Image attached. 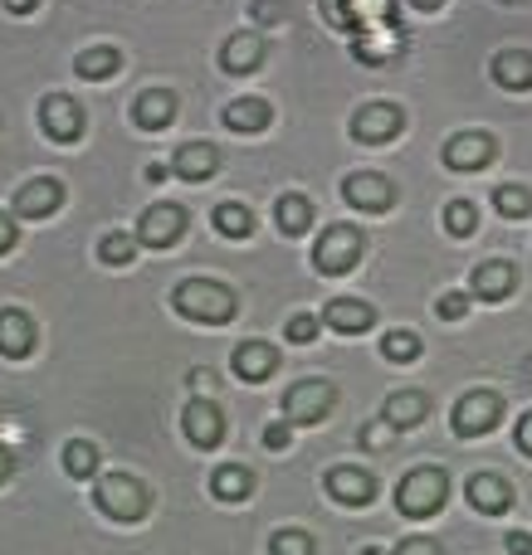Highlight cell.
I'll return each mask as SVG.
<instances>
[{
	"label": "cell",
	"instance_id": "obj_50",
	"mask_svg": "<svg viewBox=\"0 0 532 555\" xmlns=\"http://www.w3.org/2000/svg\"><path fill=\"white\" fill-rule=\"evenodd\" d=\"M410 5H416V10H440L445 0H410Z\"/></svg>",
	"mask_w": 532,
	"mask_h": 555
},
{
	"label": "cell",
	"instance_id": "obj_14",
	"mask_svg": "<svg viewBox=\"0 0 532 555\" xmlns=\"http://www.w3.org/2000/svg\"><path fill=\"white\" fill-rule=\"evenodd\" d=\"M59 205H64V181H54V176H39V181H29L15 191L20 220H45V215H54Z\"/></svg>",
	"mask_w": 532,
	"mask_h": 555
},
{
	"label": "cell",
	"instance_id": "obj_11",
	"mask_svg": "<svg viewBox=\"0 0 532 555\" xmlns=\"http://www.w3.org/2000/svg\"><path fill=\"white\" fill-rule=\"evenodd\" d=\"M342 195H347V205H357V210H367V215H387L391 205H396V185L377 171L347 176V181H342Z\"/></svg>",
	"mask_w": 532,
	"mask_h": 555
},
{
	"label": "cell",
	"instance_id": "obj_33",
	"mask_svg": "<svg viewBox=\"0 0 532 555\" xmlns=\"http://www.w3.org/2000/svg\"><path fill=\"white\" fill-rule=\"evenodd\" d=\"M494 210L504 215V220H523V215H532V191H528V185H498V191H494Z\"/></svg>",
	"mask_w": 532,
	"mask_h": 555
},
{
	"label": "cell",
	"instance_id": "obj_19",
	"mask_svg": "<svg viewBox=\"0 0 532 555\" xmlns=\"http://www.w3.org/2000/svg\"><path fill=\"white\" fill-rule=\"evenodd\" d=\"M172 171L181 176V181H211V176L220 171V152H215L211 142H186L181 152L172 156Z\"/></svg>",
	"mask_w": 532,
	"mask_h": 555
},
{
	"label": "cell",
	"instance_id": "obj_39",
	"mask_svg": "<svg viewBox=\"0 0 532 555\" xmlns=\"http://www.w3.org/2000/svg\"><path fill=\"white\" fill-rule=\"evenodd\" d=\"M435 312H440V317H449V322H459V317L469 312V293H445V297L435 302Z\"/></svg>",
	"mask_w": 532,
	"mask_h": 555
},
{
	"label": "cell",
	"instance_id": "obj_37",
	"mask_svg": "<svg viewBox=\"0 0 532 555\" xmlns=\"http://www.w3.org/2000/svg\"><path fill=\"white\" fill-rule=\"evenodd\" d=\"M381 351H387V361H416V356H420V336L416 332H387Z\"/></svg>",
	"mask_w": 532,
	"mask_h": 555
},
{
	"label": "cell",
	"instance_id": "obj_29",
	"mask_svg": "<svg viewBox=\"0 0 532 555\" xmlns=\"http://www.w3.org/2000/svg\"><path fill=\"white\" fill-rule=\"evenodd\" d=\"M274 220H279V230L289 234V240H299V234H308V224H313V205L303 201V195H283V201L274 205Z\"/></svg>",
	"mask_w": 532,
	"mask_h": 555
},
{
	"label": "cell",
	"instance_id": "obj_44",
	"mask_svg": "<svg viewBox=\"0 0 532 555\" xmlns=\"http://www.w3.org/2000/svg\"><path fill=\"white\" fill-rule=\"evenodd\" d=\"M15 240H20L15 220H10V215H0V254H10V249H15Z\"/></svg>",
	"mask_w": 532,
	"mask_h": 555
},
{
	"label": "cell",
	"instance_id": "obj_36",
	"mask_svg": "<svg viewBox=\"0 0 532 555\" xmlns=\"http://www.w3.org/2000/svg\"><path fill=\"white\" fill-rule=\"evenodd\" d=\"M274 555H318V546H313L308 531L283 527V531H274Z\"/></svg>",
	"mask_w": 532,
	"mask_h": 555
},
{
	"label": "cell",
	"instance_id": "obj_1",
	"mask_svg": "<svg viewBox=\"0 0 532 555\" xmlns=\"http://www.w3.org/2000/svg\"><path fill=\"white\" fill-rule=\"evenodd\" d=\"M176 312L191 317V322L220 326L235 317V293L220 283H211V278H186V283L176 287Z\"/></svg>",
	"mask_w": 532,
	"mask_h": 555
},
{
	"label": "cell",
	"instance_id": "obj_13",
	"mask_svg": "<svg viewBox=\"0 0 532 555\" xmlns=\"http://www.w3.org/2000/svg\"><path fill=\"white\" fill-rule=\"evenodd\" d=\"M494 156H498V146H494V137L489 132H459V137H449L445 142V166L449 171H484Z\"/></svg>",
	"mask_w": 532,
	"mask_h": 555
},
{
	"label": "cell",
	"instance_id": "obj_15",
	"mask_svg": "<svg viewBox=\"0 0 532 555\" xmlns=\"http://www.w3.org/2000/svg\"><path fill=\"white\" fill-rule=\"evenodd\" d=\"M514 287H518V269L514 263H504V259L474 263V273H469V293L484 297V302H504Z\"/></svg>",
	"mask_w": 532,
	"mask_h": 555
},
{
	"label": "cell",
	"instance_id": "obj_52",
	"mask_svg": "<svg viewBox=\"0 0 532 555\" xmlns=\"http://www.w3.org/2000/svg\"><path fill=\"white\" fill-rule=\"evenodd\" d=\"M508 5H523V0H508Z\"/></svg>",
	"mask_w": 532,
	"mask_h": 555
},
{
	"label": "cell",
	"instance_id": "obj_24",
	"mask_svg": "<svg viewBox=\"0 0 532 555\" xmlns=\"http://www.w3.org/2000/svg\"><path fill=\"white\" fill-rule=\"evenodd\" d=\"M172 117H176V98L166 88H152V93H142L132 103V122L142 132H162V127H172Z\"/></svg>",
	"mask_w": 532,
	"mask_h": 555
},
{
	"label": "cell",
	"instance_id": "obj_10",
	"mask_svg": "<svg viewBox=\"0 0 532 555\" xmlns=\"http://www.w3.org/2000/svg\"><path fill=\"white\" fill-rule=\"evenodd\" d=\"M181 234H186L181 205H152V210L137 220V244H147V249H172Z\"/></svg>",
	"mask_w": 532,
	"mask_h": 555
},
{
	"label": "cell",
	"instance_id": "obj_38",
	"mask_svg": "<svg viewBox=\"0 0 532 555\" xmlns=\"http://www.w3.org/2000/svg\"><path fill=\"white\" fill-rule=\"evenodd\" d=\"M313 336H318V317H308V312H299V317H289V341H299V346H308Z\"/></svg>",
	"mask_w": 532,
	"mask_h": 555
},
{
	"label": "cell",
	"instance_id": "obj_51",
	"mask_svg": "<svg viewBox=\"0 0 532 555\" xmlns=\"http://www.w3.org/2000/svg\"><path fill=\"white\" fill-rule=\"evenodd\" d=\"M362 555H387V551H381V546H367V551H362Z\"/></svg>",
	"mask_w": 532,
	"mask_h": 555
},
{
	"label": "cell",
	"instance_id": "obj_34",
	"mask_svg": "<svg viewBox=\"0 0 532 555\" xmlns=\"http://www.w3.org/2000/svg\"><path fill=\"white\" fill-rule=\"evenodd\" d=\"M98 259L107 263V269H123V263H132L137 259V240L132 234H103V244H98Z\"/></svg>",
	"mask_w": 532,
	"mask_h": 555
},
{
	"label": "cell",
	"instance_id": "obj_18",
	"mask_svg": "<svg viewBox=\"0 0 532 555\" xmlns=\"http://www.w3.org/2000/svg\"><path fill=\"white\" fill-rule=\"evenodd\" d=\"M230 365H235V375L240 380H269L274 375V365H279V351H274L269 341H240L235 346V356H230Z\"/></svg>",
	"mask_w": 532,
	"mask_h": 555
},
{
	"label": "cell",
	"instance_id": "obj_35",
	"mask_svg": "<svg viewBox=\"0 0 532 555\" xmlns=\"http://www.w3.org/2000/svg\"><path fill=\"white\" fill-rule=\"evenodd\" d=\"M474 224H479V210L469 201L445 205V230L455 234V240H469V234H474Z\"/></svg>",
	"mask_w": 532,
	"mask_h": 555
},
{
	"label": "cell",
	"instance_id": "obj_12",
	"mask_svg": "<svg viewBox=\"0 0 532 555\" xmlns=\"http://www.w3.org/2000/svg\"><path fill=\"white\" fill-rule=\"evenodd\" d=\"M181 424H186V439H191L195 449H215V443L225 439V414H220V404H211L205 395H195V400L186 404Z\"/></svg>",
	"mask_w": 532,
	"mask_h": 555
},
{
	"label": "cell",
	"instance_id": "obj_6",
	"mask_svg": "<svg viewBox=\"0 0 532 555\" xmlns=\"http://www.w3.org/2000/svg\"><path fill=\"white\" fill-rule=\"evenodd\" d=\"M332 404H338V390H332L328 380H299V385H289V395H283V420L318 424Z\"/></svg>",
	"mask_w": 532,
	"mask_h": 555
},
{
	"label": "cell",
	"instance_id": "obj_45",
	"mask_svg": "<svg viewBox=\"0 0 532 555\" xmlns=\"http://www.w3.org/2000/svg\"><path fill=\"white\" fill-rule=\"evenodd\" d=\"M508 551H514V555H532V537H528V531H508Z\"/></svg>",
	"mask_w": 532,
	"mask_h": 555
},
{
	"label": "cell",
	"instance_id": "obj_32",
	"mask_svg": "<svg viewBox=\"0 0 532 555\" xmlns=\"http://www.w3.org/2000/svg\"><path fill=\"white\" fill-rule=\"evenodd\" d=\"M64 473H68V478H78V482L93 478V473H98V449H93V443H88V439L68 443V449H64Z\"/></svg>",
	"mask_w": 532,
	"mask_h": 555
},
{
	"label": "cell",
	"instance_id": "obj_7",
	"mask_svg": "<svg viewBox=\"0 0 532 555\" xmlns=\"http://www.w3.org/2000/svg\"><path fill=\"white\" fill-rule=\"evenodd\" d=\"M39 127H45L49 142H78L84 127H88V117L68 93H49L45 103H39Z\"/></svg>",
	"mask_w": 532,
	"mask_h": 555
},
{
	"label": "cell",
	"instance_id": "obj_5",
	"mask_svg": "<svg viewBox=\"0 0 532 555\" xmlns=\"http://www.w3.org/2000/svg\"><path fill=\"white\" fill-rule=\"evenodd\" d=\"M322 15L332 29L342 35H362V29H377L396 15V0H318Z\"/></svg>",
	"mask_w": 532,
	"mask_h": 555
},
{
	"label": "cell",
	"instance_id": "obj_42",
	"mask_svg": "<svg viewBox=\"0 0 532 555\" xmlns=\"http://www.w3.org/2000/svg\"><path fill=\"white\" fill-rule=\"evenodd\" d=\"M283 15H289L283 0H259V5H254V20H259V25H274V20H283Z\"/></svg>",
	"mask_w": 532,
	"mask_h": 555
},
{
	"label": "cell",
	"instance_id": "obj_17",
	"mask_svg": "<svg viewBox=\"0 0 532 555\" xmlns=\"http://www.w3.org/2000/svg\"><path fill=\"white\" fill-rule=\"evenodd\" d=\"M29 351H35V322H29L20 307H5V312H0V356L25 361Z\"/></svg>",
	"mask_w": 532,
	"mask_h": 555
},
{
	"label": "cell",
	"instance_id": "obj_16",
	"mask_svg": "<svg viewBox=\"0 0 532 555\" xmlns=\"http://www.w3.org/2000/svg\"><path fill=\"white\" fill-rule=\"evenodd\" d=\"M328 492L342 502V507H367L377 498V478L362 468H332L328 473Z\"/></svg>",
	"mask_w": 532,
	"mask_h": 555
},
{
	"label": "cell",
	"instance_id": "obj_27",
	"mask_svg": "<svg viewBox=\"0 0 532 555\" xmlns=\"http://www.w3.org/2000/svg\"><path fill=\"white\" fill-rule=\"evenodd\" d=\"M117 68H123V54H117V49H107V44L84 49V54L74 59V74L84 78V83H103V78H113Z\"/></svg>",
	"mask_w": 532,
	"mask_h": 555
},
{
	"label": "cell",
	"instance_id": "obj_48",
	"mask_svg": "<svg viewBox=\"0 0 532 555\" xmlns=\"http://www.w3.org/2000/svg\"><path fill=\"white\" fill-rule=\"evenodd\" d=\"M0 5H5L10 15H29V10H39V0H0Z\"/></svg>",
	"mask_w": 532,
	"mask_h": 555
},
{
	"label": "cell",
	"instance_id": "obj_9",
	"mask_svg": "<svg viewBox=\"0 0 532 555\" xmlns=\"http://www.w3.org/2000/svg\"><path fill=\"white\" fill-rule=\"evenodd\" d=\"M401 127H406V113L396 103H367L352 113V142H367V146L391 142Z\"/></svg>",
	"mask_w": 532,
	"mask_h": 555
},
{
	"label": "cell",
	"instance_id": "obj_41",
	"mask_svg": "<svg viewBox=\"0 0 532 555\" xmlns=\"http://www.w3.org/2000/svg\"><path fill=\"white\" fill-rule=\"evenodd\" d=\"M391 555H440V546H435L430 537H410V541H401V546L391 551Z\"/></svg>",
	"mask_w": 532,
	"mask_h": 555
},
{
	"label": "cell",
	"instance_id": "obj_47",
	"mask_svg": "<svg viewBox=\"0 0 532 555\" xmlns=\"http://www.w3.org/2000/svg\"><path fill=\"white\" fill-rule=\"evenodd\" d=\"M518 449L532 453V414H523V424H518Z\"/></svg>",
	"mask_w": 532,
	"mask_h": 555
},
{
	"label": "cell",
	"instance_id": "obj_31",
	"mask_svg": "<svg viewBox=\"0 0 532 555\" xmlns=\"http://www.w3.org/2000/svg\"><path fill=\"white\" fill-rule=\"evenodd\" d=\"M250 488H254V478H250V468H220L211 478V492L220 502H240V498H250Z\"/></svg>",
	"mask_w": 532,
	"mask_h": 555
},
{
	"label": "cell",
	"instance_id": "obj_53",
	"mask_svg": "<svg viewBox=\"0 0 532 555\" xmlns=\"http://www.w3.org/2000/svg\"><path fill=\"white\" fill-rule=\"evenodd\" d=\"M528 371H532V365H528Z\"/></svg>",
	"mask_w": 532,
	"mask_h": 555
},
{
	"label": "cell",
	"instance_id": "obj_30",
	"mask_svg": "<svg viewBox=\"0 0 532 555\" xmlns=\"http://www.w3.org/2000/svg\"><path fill=\"white\" fill-rule=\"evenodd\" d=\"M215 230H220L225 240H250V234H254V215L244 210L240 201H225L220 210H215Z\"/></svg>",
	"mask_w": 532,
	"mask_h": 555
},
{
	"label": "cell",
	"instance_id": "obj_22",
	"mask_svg": "<svg viewBox=\"0 0 532 555\" xmlns=\"http://www.w3.org/2000/svg\"><path fill=\"white\" fill-rule=\"evenodd\" d=\"M220 64H225V74H254V68L264 64V39L259 35H230L225 39V49H220Z\"/></svg>",
	"mask_w": 532,
	"mask_h": 555
},
{
	"label": "cell",
	"instance_id": "obj_40",
	"mask_svg": "<svg viewBox=\"0 0 532 555\" xmlns=\"http://www.w3.org/2000/svg\"><path fill=\"white\" fill-rule=\"evenodd\" d=\"M396 424H387V420H381V424H371V429H362V443H367V449H387V443L391 439H396Z\"/></svg>",
	"mask_w": 532,
	"mask_h": 555
},
{
	"label": "cell",
	"instance_id": "obj_26",
	"mask_svg": "<svg viewBox=\"0 0 532 555\" xmlns=\"http://www.w3.org/2000/svg\"><path fill=\"white\" fill-rule=\"evenodd\" d=\"M494 78H498V88H508V93L532 88V54H523V49H504V54L494 59Z\"/></svg>",
	"mask_w": 532,
	"mask_h": 555
},
{
	"label": "cell",
	"instance_id": "obj_43",
	"mask_svg": "<svg viewBox=\"0 0 532 555\" xmlns=\"http://www.w3.org/2000/svg\"><path fill=\"white\" fill-rule=\"evenodd\" d=\"M264 449H289V424H269L264 429Z\"/></svg>",
	"mask_w": 532,
	"mask_h": 555
},
{
	"label": "cell",
	"instance_id": "obj_4",
	"mask_svg": "<svg viewBox=\"0 0 532 555\" xmlns=\"http://www.w3.org/2000/svg\"><path fill=\"white\" fill-rule=\"evenodd\" d=\"M93 502L113 521H142L147 517V488L137 478H127V473H107V478H98Z\"/></svg>",
	"mask_w": 532,
	"mask_h": 555
},
{
	"label": "cell",
	"instance_id": "obj_8",
	"mask_svg": "<svg viewBox=\"0 0 532 555\" xmlns=\"http://www.w3.org/2000/svg\"><path fill=\"white\" fill-rule=\"evenodd\" d=\"M498 414H504V400L494 390H469L455 404V434L459 439H479V434H489L498 424Z\"/></svg>",
	"mask_w": 532,
	"mask_h": 555
},
{
	"label": "cell",
	"instance_id": "obj_2",
	"mask_svg": "<svg viewBox=\"0 0 532 555\" xmlns=\"http://www.w3.org/2000/svg\"><path fill=\"white\" fill-rule=\"evenodd\" d=\"M362 249H367L362 230H352V224H328L322 240L313 244V269H318L322 278H342V273L357 269Z\"/></svg>",
	"mask_w": 532,
	"mask_h": 555
},
{
	"label": "cell",
	"instance_id": "obj_25",
	"mask_svg": "<svg viewBox=\"0 0 532 555\" xmlns=\"http://www.w3.org/2000/svg\"><path fill=\"white\" fill-rule=\"evenodd\" d=\"M269 122H274V107L264 103V98H235V103L225 107V127H230V132H264Z\"/></svg>",
	"mask_w": 532,
	"mask_h": 555
},
{
	"label": "cell",
	"instance_id": "obj_28",
	"mask_svg": "<svg viewBox=\"0 0 532 555\" xmlns=\"http://www.w3.org/2000/svg\"><path fill=\"white\" fill-rule=\"evenodd\" d=\"M426 410L430 404L420 390H396V395H387V410L381 414H387V424H396V429H416V424L426 420Z\"/></svg>",
	"mask_w": 532,
	"mask_h": 555
},
{
	"label": "cell",
	"instance_id": "obj_46",
	"mask_svg": "<svg viewBox=\"0 0 532 555\" xmlns=\"http://www.w3.org/2000/svg\"><path fill=\"white\" fill-rule=\"evenodd\" d=\"M211 385H215V375L205 371V365H195V371H191V390H211Z\"/></svg>",
	"mask_w": 532,
	"mask_h": 555
},
{
	"label": "cell",
	"instance_id": "obj_21",
	"mask_svg": "<svg viewBox=\"0 0 532 555\" xmlns=\"http://www.w3.org/2000/svg\"><path fill=\"white\" fill-rule=\"evenodd\" d=\"M469 502H474L479 512H489V517H498V512L514 507V488H508L498 473H474V478H469Z\"/></svg>",
	"mask_w": 532,
	"mask_h": 555
},
{
	"label": "cell",
	"instance_id": "obj_3",
	"mask_svg": "<svg viewBox=\"0 0 532 555\" xmlns=\"http://www.w3.org/2000/svg\"><path fill=\"white\" fill-rule=\"evenodd\" d=\"M445 498H449L445 468H416L396 482V507L406 512V517H435Z\"/></svg>",
	"mask_w": 532,
	"mask_h": 555
},
{
	"label": "cell",
	"instance_id": "obj_49",
	"mask_svg": "<svg viewBox=\"0 0 532 555\" xmlns=\"http://www.w3.org/2000/svg\"><path fill=\"white\" fill-rule=\"evenodd\" d=\"M10 473H15V459H10V449H0V482H5Z\"/></svg>",
	"mask_w": 532,
	"mask_h": 555
},
{
	"label": "cell",
	"instance_id": "obj_20",
	"mask_svg": "<svg viewBox=\"0 0 532 555\" xmlns=\"http://www.w3.org/2000/svg\"><path fill=\"white\" fill-rule=\"evenodd\" d=\"M322 322H328L332 332H342V336H357V332H367V326L377 322V307H367L362 297H338V302H328Z\"/></svg>",
	"mask_w": 532,
	"mask_h": 555
},
{
	"label": "cell",
	"instance_id": "obj_23",
	"mask_svg": "<svg viewBox=\"0 0 532 555\" xmlns=\"http://www.w3.org/2000/svg\"><path fill=\"white\" fill-rule=\"evenodd\" d=\"M367 39H357L352 44V54L362 59V64H391L396 54H406V35H396V29H362Z\"/></svg>",
	"mask_w": 532,
	"mask_h": 555
}]
</instances>
